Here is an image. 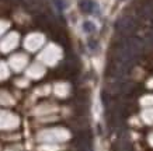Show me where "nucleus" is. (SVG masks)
<instances>
[{"instance_id": "f257e3e1", "label": "nucleus", "mask_w": 153, "mask_h": 151, "mask_svg": "<svg viewBox=\"0 0 153 151\" xmlns=\"http://www.w3.org/2000/svg\"><path fill=\"white\" fill-rule=\"evenodd\" d=\"M142 116H143V119L146 120V122H153V108L145 109L143 113H142Z\"/></svg>"}, {"instance_id": "f03ea898", "label": "nucleus", "mask_w": 153, "mask_h": 151, "mask_svg": "<svg viewBox=\"0 0 153 151\" xmlns=\"http://www.w3.org/2000/svg\"><path fill=\"white\" fill-rule=\"evenodd\" d=\"M140 104H142V105H145V106L152 105V104H153V96L148 95V96H146V98H143V99L140 101Z\"/></svg>"}, {"instance_id": "7ed1b4c3", "label": "nucleus", "mask_w": 153, "mask_h": 151, "mask_svg": "<svg viewBox=\"0 0 153 151\" xmlns=\"http://www.w3.org/2000/svg\"><path fill=\"white\" fill-rule=\"evenodd\" d=\"M149 84H150L149 87H153V80H150V81H149Z\"/></svg>"}]
</instances>
